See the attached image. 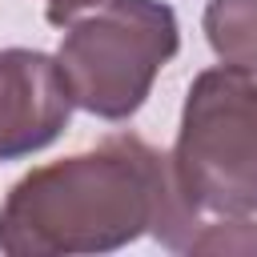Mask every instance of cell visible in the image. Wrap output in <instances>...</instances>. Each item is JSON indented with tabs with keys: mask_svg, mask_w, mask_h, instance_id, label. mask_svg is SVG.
<instances>
[{
	"mask_svg": "<svg viewBox=\"0 0 257 257\" xmlns=\"http://www.w3.org/2000/svg\"><path fill=\"white\" fill-rule=\"evenodd\" d=\"M173 181L189 209L217 217L257 213V80L241 68H205L185 96Z\"/></svg>",
	"mask_w": 257,
	"mask_h": 257,
	"instance_id": "cell-3",
	"label": "cell"
},
{
	"mask_svg": "<svg viewBox=\"0 0 257 257\" xmlns=\"http://www.w3.org/2000/svg\"><path fill=\"white\" fill-rule=\"evenodd\" d=\"M205 40L221 64L257 72V0H209Z\"/></svg>",
	"mask_w": 257,
	"mask_h": 257,
	"instance_id": "cell-5",
	"label": "cell"
},
{
	"mask_svg": "<svg viewBox=\"0 0 257 257\" xmlns=\"http://www.w3.org/2000/svg\"><path fill=\"white\" fill-rule=\"evenodd\" d=\"M201 225L169 157L120 133L24 173L0 205V249L8 257L112 253L145 233L169 249H189Z\"/></svg>",
	"mask_w": 257,
	"mask_h": 257,
	"instance_id": "cell-1",
	"label": "cell"
},
{
	"mask_svg": "<svg viewBox=\"0 0 257 257\" xmlns=\"http://www.w3.org/2000/svg\"><path fill=\"white\" fill-rule=\"evenodd\" d=\"M100 0H44V16H48V24H56V28H64L68 20H76L84 8H96Z\"/></svg>",
	"mask_w": 257,
	"mask_h": 257,
	"instance_id": "cell-7",
	"label": "cell"
},
{
	"mask_svg": "<svg viewBox=\"0 0 257 257\" xmlns=\"http://www.w3.org/2000/svg\"><path fill=\"white\" fill-rule=\"evenodd\" d=\"M189 253H257V225L241 217H225L217 225H201Z\"/></svg>",
	"mask_w": 257,
	"mask_h": 257,
	"instance_id": "cell-6",
	"label": "cell"
},
{
	"mask_svg": "<svg viewBox=\"0 0 257 257\" xmlns=\"http://www.w3.org/2000/svg\"><path fill=\"white\" fill-rule=\"evenodd\" d=\"M72 116V92L56 56L36 48L0 52V161L52 145Z\"/></svg>",
	"mask_w": 257,
	"mask_h": 257,
	"instance_id": "cell-4",
	"label": "cell"
},
{
	"mask_svg": "<svg viewBox=\"0 0 257 257\" xmlns=\"http://www.w3.org/2000/svg\"><path fill=\"white\" fill-rule=\"evenodd\" d=\"M177 48L181 28L165 0H100L84 20H68L56 64L76 108L128 120Z\"/></svg>",
	"mask_w": 257,
	"mask_h": 257,
	"instance_id": "cell-2",
	"label": "cell"
}]
</instances>
